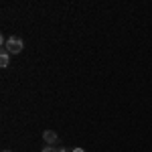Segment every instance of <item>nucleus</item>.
Instances as JSON below:
<instances>
[{"label":"nucleus","instance_id":"f257e3e1","mask_svg":"<svg viewBox=\"0 0 152 152\" xmlns=\"http://www.w3.org/2000/svg\"><path fill=\"white\" fill-rule=\"evenodd\" d=\"M4 49H6L10 55H18V53L24 49V43H23V39H20V37H8Z\"/></svg>","mask_w":152,"mask_h":152},{"label":"nucleus","instance_id":"0eeeda50","mask_svg":"<svg viewBox=\"0 0 152 152\" xmlns=\"http://www.w3.org/2000/svg\"><path fill=\"white\" fill-rule=\"evenodd\" d=\"M2 152H12V150H2Z\"/></svg>","mask_w":152,"mask_h":152},{"label":"nucleus","instance_id":"7ed1b4c3","mask_svg":"<svg viewBox=\"0 0 152 152\" xmlns=\"http://www.w3.org/2000/svg\"><path fill=\"white\" fill-rule=\"evenodd\" d=\"M8 61H10V53L6 49H2V53H0V67H8Z\"/></svg>","mask_w":152,"mask_h":152},{"label":"nucleus","instance_id":"39448f33","mask_svg":"<svg viewBox=\"0 0 152 152\" xmlns=\"http://www.w3.org/2000/svg\"><path fill=\"white\" fill-rule=\"evenodd\" d=\"M71 152H85V150H83V148H79V146H75V148H73Z\"/></svg>","mask_w":152,"mask_h":152},{"label":"nucleus","instance_id":"423d86ee","mask_svg":"<svg viewBox=\"0 0 152 152\" xmlns=\"http://www.w3.org/2000/svg\"><path fill=\"white\" fill-rule=\"evenodd\" d=\"M57 152H67V150H65V148H63V146H61V148H57Z\"/></svg>","mask_w":152,"mask_h":152},{"label":"nucleus","instance_id":"20e7f679","mask_svg":"<svg viewBox=\"0 0 152 152\" xmlns=\"http://www.w3.org/2000/svg\"><path fill=\"white\" fill-rule=\"evenodd\" d=\"M43 152H57V148H53V146H45V150Z\"/></svg>","mask_w":152,"mask_h":152},{"label":"nucleus","instance_id":"f03ea898","mask_svg":"<svg viewBox=\"0 0 152 152\" xmlns=\"http://www.w3.org/2000/svg\"><path fill=\"white\" fill-rule=\"evenodd\" d=\"M43 140L53 146V144H57V142H59V138H57V134H55L53 130H45V132H43Z\"/></svg>","mask_w":152,"mask_h":152}]
</instances>
